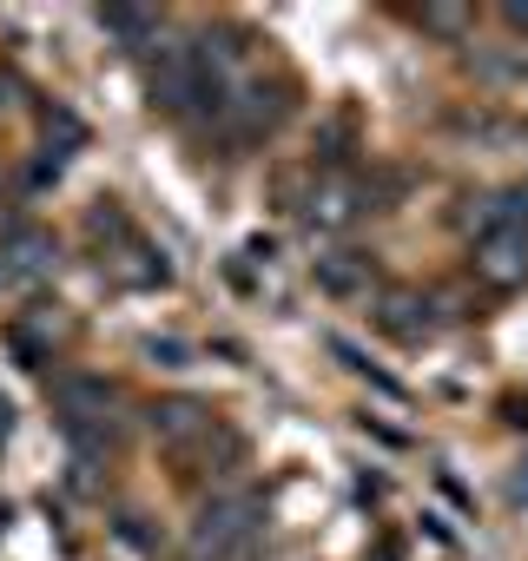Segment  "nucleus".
Instances as JSON below:
<instances>
[{
    "instance_id": "obj_2",
    "label": "nucleus",
    "mask_w": 528,
    "mask_h": 561,
    "mask_svg": "<svg viewBox=\"0 0 528 561\" xmlns=\"http://www.w3.org/2000/svg\"><path fill=\"white\" fill-rule=\"evenodd\" d=\"M152 100L165 113H198L205 106V73H198V41L192 34H159L152 41Z\"/></svg>"
},
{
    "instance_id": "obj_5",
    "label": "nucleus",
    "mask_w": 528,
    "mask_h": 561,
    "mask_svg": "<svg viewBox=\"0 0 528 561\" xmlns=\"http://www.w3.org/2000/svg\"><path fill=\"white\" fill-rule=\"evenodd\" d=\"M54 264H60V244L41 225H14L8 238H0V271H8L14 285H47Z\"/></svg>"
},
{
    "instance_id": "obj_11",
    "label": "nucleus",
    "mask_w": 528,
    "mask_h": 561,
    "mask_svg": "<svg viewBox=\"0 0 528 561\" xmlns=\"http://www.w3.org/2000/svg\"><path fill=\"white\" fill-rule=\"evenodd\" d=\"M113 271L126 277L133 291L172 285V264H165V251H152V244H139V238H119V251H113Z\"/></svg>"
},
{
    "instance_id": "obj_4",
    "label": "nucleus",
    "mask_w": 528,
    "mask_h": 561,
    "mask_svg": "<svg viewBox=\"0 0 528 561\" xmlns=\"http://www.w3.org/2000/svg\"><path fill=\"white\" fill-rule=\"evenodd\" d=\"M357 211H364V185H357L351 172H318L311 192H305V205H298V218H305L311 231H344Z\"/></svg>"
},
{
    "instance_id": "obj_3",
    "label": "nucleus",
    "mask_w": 528,
    "mask_h": 561,
    "mask_svg": "<svg viewBox=\"0 0 528 561\" xmlns=\"http://www.w3.org/2000/svg\"><path fill=\"white\" fill-rule=\"evenodd\" d=\"M218 106H225V119H231V139H264V133L291 113V87H285V80H264V73H244Z\"/></svg>"
},
{
    "instance_id": "obj_1",
    "label": "nucleus",
    "mask_w": 528,
    "mask_h": 561,
    "mask_svg": "<svg viewBox=\"0 0 528 561\" xmlns=\"http://www.w3.org/2000/svg\"><path fill=\"white\" fill-rule=\"evenodd\" d=\"M257 522H264V502H257L251 489L211 495V502L198 508V522H192V561H231V554L257 535Z\"/></svg>"
},
{
    "instance_id": "obj_12",
    "label": "nucleus",
    "mask_w": 528,
    "mask_h": 561,
    "mask_svg": "<svg viewBox=\"0 0 528 561\" xmlns=\"http://www.w3.org/2000/svg\"><path fill=\"white\" fill-rule=\"evenodd\" d=\"M100 27L126 47L139 41H159V8H146V0H113V8H100Z\"/></svg>"
},
{
    "instance_id": "obj_8",
    "label": "nucleus",
    "mask_w": 528,
    "mask_h": 561,
    "mask_svg": "<svg viewBox=\"0 0 528 561\" xmlns=\"http://www.w3.org/2000/svg\"><path fill=\"white\" fill-rule=\"evenodd\" d=\"M508 225H528V205H521V192H475L469 205H462V231L482 244V238H495V231H508Z\"/></svg>"
},
{
    "instance_id": "obj_10",
    "label": "nucleus",
    "mask_w": 528,
    "mask_h": 561,
    "mask_svg": "<svg viewBox=\"0 0 528 561\" xmlns=\"http://www.w3.org/2000/svg\"><path fill=\"white\" fill-rule=\"evenodd\" d=\"M377 324H383L390 337L416 344V337H429L436 311H429V298H423V291H383V298H377Z\"/></svg>"
},
{
    "instance_id": "obj_9",
    "label": "nucleus",
    "mask_w": 528,
    "mask_h": 561,
    "mask_svg": "<svg viewBox=\"0 0 528 561\" xmlns=\"http://www.w3.org/2000/svg\"><path fill=\"white\" fill-rule=\"evenodd\" d=\"M152 430L185 449V443H205V436H211V410H205L198 397H159V403H152Z\"/></svg>"
},
{
    "instance_id": "obj_13",
    "label": "nucleus",
    "mask_w": 528,
    "mask_h": 561,
    "mask_svg": "<svg viewBox=\"0 0 528 561\" xmlns=\"http://www.w3.org/2000/svg\"><path fill=\"white\" fill-rule=\"evenodd\" d=\"M364 277H370V257H357V251H324V257H318V285H324L331 298H357Z\"/></svg>"
},
{
    "instance_id": "obj_16",
    "label": "nucleus",
    "mask_w": 528,
    "mask_h": 561,
    "mask_svg": "<svg viewBox=\"0 0 528 561\" xmlns=\"http://www.w3.org/2000/svg\"><path fill=\"white\" fill-rule=\"evenodd\" d=\"M0 430H8V410H0Z\"/></svg>"
},
{
    "instance_id": "obj_17",
    "label": "nucleus",
    "mask_w": 528,
    "mask_h": 561,
    "mask_svg": "<svg viewBox=\"0 0 528 561\" xmlns=\"http://www.w3.org/2000/svg\"><path fill=\"white\" fill-rule=\"evenodd\" d=\"M521 205H528V185H521Z\"/></svg>"
},
{
    "instance_id": "obj_15",
    "label": "nucleus",
    "mask_w": 528,
    "mask_h": 561,
    "mask_svg": "<svg viewBox=\"0 0 528 561\" xmlns=\"http://www.w3.org/2000/svg\"><path fill=\"white\" fill-rule=\"evenodd\" d=\"M495 14H502V27H508V34H528V0H502Z\"/></svg>"
},
{
    "instance_id": "obj_7",
    "label": "nucleus",
    "mask_w": 528,
    "mask_h": 561,
    "mask_svg": "<svg viewBox=\"0 0 528 561\" xmlns=\"http://www.w3.org/2000/svg\"><path fill=\"white\" fill-rule=\"evenodd\" d=\"M475 271L489 277V285H502V291L528 285V225H508V231L482 238L475 244Z\"/></svg>"
},
{
    "instance_id": "obj_14",
    "label": "nucleus",
    "mask_w": 528,
    "mask_h": 561,
    "mask_svg": "<svg viewBox=\"0 0 528 561\" xmlns=\"http://www.w3.org/2000/svg\"><path fill=\"white\" fill-rule=\"evenodd\" d=\"M416 27H423V34L456 41V34H469V27H475V8H469V0H423V8H416Z\"/></svg>"
},
{
    "instance_id": "obj_6",
    "label": "nucleus",
    "mask_w": 528,
    "mask_h": 561,
    "mask_svg": "<svg viewBox=\"0 0 528 561\" xmlns=\"http://www.w3.org/2000/svg\"><path fill=\"white\" fill-rule=\"evenodd\" d=\"M54 410H60V423H67V430L100 436V430H106V416H113V390H106L100 377H67V383H54Z\"/></svg>"
}]
</instances>
